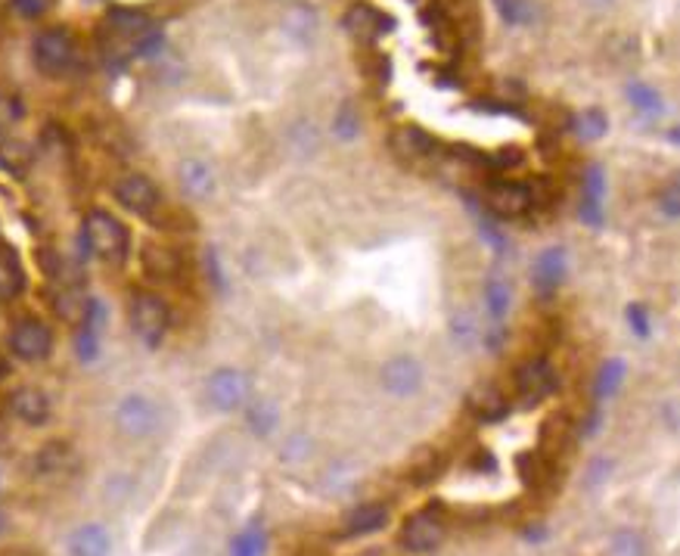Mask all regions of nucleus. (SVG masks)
I'll return each instance as SVG.
<instances>
[{
	"instance_id": "obj_1",
	"label": "nucleus",
	"mask_w": 680,
	"mask_h": 556,
	"mask_svg": "<svg viewBox=\"0 0 680 556\" xmlns=\"http://www.w3.org/2000/svg\"><path fill=\"white\" fill-rule=\"evenodd\" d=\"M82 243L94 258H100L106 265H124L131 252V233L116 215L90 211L82 225Z\"/></svg>"
},
{
	"instance_id": "obj_2",
	"label": "nucleus",
	"mask_w": 680,
	"mask_h": 556,
	"mask_svg": "<svg viewBox=\"0 0 680 556\" xmlns=\"http://www.w3.org/2000/svg\"><path fill=\"white\" fill-rule=\"evenodd\" d=\"M168 327H171V311L162 295L146 292V289L131 295V330L146 349H159Z\"/></svg>"
},
{
	"instance_id": "obj_3",
	"label": "nucleus",
	"mask_w": 680,
	"mask_h": 556,
	"mask_svg": "<svg viewBox=\"0 0 680 556\" xmlns=\"http://www.w3.org/2000/svg\"><path fill=\"white\" fill-rule=\"evenodd\" d=\"M32 60L47 78H60L65 72H72V65L78 60V47H75L72 32L69 28H44L32 44Z\"/></svg>"
},
{
	"instance_id": "obj_4",
	"label": "nucleus",
	"mask_w": 680,
	"mask_h": 556,
	"mask_svg": "<svg viewBox=\"0 0 680 556\" xmlns=\"http://www.w3.org/2000/svg\"><path fill=\"white\" fill-rule=\"evenodd\" d=\"M106 35H109V41H112V57L116 60H127V57H134V50H137V44L144 38L146 32H153L156 25L153 20L141 13V10H131V7H112L109 13H106Z\"/></svg>"
},
{
	"instance_id": "obj_5",
	"label": "nucleus",
	"mask_w": 680,
	"mask_h": 556,
	"mask_svg": "<svg viewBox=\"0 0 680 556\" xmlns=\"http://www.w3.org/2000/svg\"><path fill=\"white\" fill-rule=\"evenodd\" d=\"M159 423H162L159 404L153 398L141 395V391L124 395L119 408H116V426L124 438H149V435H156Z\"/></svg>"
},
{
	"instance_id": "obj_6",
	"label": "nucleus",
	"mask_w": 680,
	"mask_h": 556,
	"mask_svg": "<svg viewBox=\"0 0 680 556\" xmlns=\"http://www.w3.org/2000/svg\"><path fill=\"white\" fill-rule=\"evenodd\" d=\"M10 351L25 364H41L53 351V333L38 317H22L10 330Z\"/></svg>"
},
{
	"instance_id": "obj_7",
	"label": "nucleus",
	"mask_w": 680,
	"mask_h": 556,
	"mask_svg": "<svg viewBox=\"0 0 680 556\" xmlns=\"http://www.w3.org/2000/svg\"><path fill=\"white\" fill-rule=\"evenodd\" d=\"M206 395L215 411H240L252 395V379L236 367H218L208 376Z\"/></svg>"
},
{
	"instance_id": "obj_8",
	"label": "nucleus",
	"mask_w": 680,
	"mask_h": 556,
	"mask_svg": "<svg viewBox=\"0 0 680 556\" xmlns=\"http://www.w3.org/2000/svg\"><path fill=\"white\" fill-rule=\"evenodd\" d=\"M554 391H557V373L544 358H532L515 371V395L525 408H537Z\"/></svg>"
},
{
	"instance_id": "obj_9",
	"label": "nucleus",
	"mask_w": 680,
	"mask_h": 556,
	"mask_svg": "<svg viewBox=\"0 0 680 556\" xmlns=\"http://www.w3.org/2000/svg\"><path fill=\"white\" fill-rule=\"evenodd\" d=\"M485 206L495 218L513 221V218H525L532 211V193L525 184H513V181H497L485 190Z\"/></svg>"
},
{
	"instance_id": "obj_10",
	"label": "nucleus",
	"mask_w": 680,
	"mask_h": 556,
	"mask_svg": "<svg viewBox=\"0 0 680 556\" xmlns=\"http://www.w3.org/2000/svg\"><path fill=\"white\" fill-rule=\"evenodd\" d=\"M379 383L394 398H411L423 386V367H420V361L411 358V354H394L392 361L382 364Z\"/></svg>"
},
{
	"instance_id": "obj_11",
	"label": "nucleus",
	"mask_w": 680,
	"mask_h": 556,
	"mask_svg": "<svg viewBox=\"0 0 680 556\" xmlns=\"http://www.w3.org/2000/svg\"><path fill=\"white\" fill-rule=\"evenodd\" d=\"M401 544L411 554H433L445 544V522L435 513H413L401 529Z\"/></svg>"
},
{
	"instance_id": "obj_12",
	"label": "nucleus",
	"mask_w": 680,
	"mask_h": 556,
	"mask_svg": "<svg viewBox=\"0 0 680 556\" xmlns=\"http://www.w3.org/2000/svg\"><path fill=\"white\" fill-rule=\"evenodd\" d=\"M112 193H116L119 206L141 215V218H149L159 208V190L146 174H124L122 181L112 186Z\"/></svg>"
},
{
	"instance_id": "obj_13",
	"label": "nucleus",
	"mask_w": 680,
	"mask_h": 556,
	"mask_svg": "<svg viewBox=\"0 0 680 556\" xmlns=\"http://www.w3.org/2000/svg\"><path fill=\"white\" fill-rule=\"evenodd\" d=\"M342 25H345V32H349L351 38L373 44L392 32L394 20L386 16V13H379L371 3H354V7H349V13L342 16Z\"/></svg>"
},
{
	"instance_id": "obj_14",
	"label": "nucleus",
	"mask_w": 680,
	"mask_h": 556,
	"mask_svg": "<svg viewBox=\"0 0 680 556\" xmlns=\"http://www.w3.org/2000/svg\"><path fill=\"white\" fill-rule=\"evenodd\" d=\"M7 404H10V413L22 423H28V426H44L50 420V411H53L50 395L38 386H22L10 395Z\"/></svg>"
},
{
	"instance_id": "obj_15",
	"label": "nucleus",
	"mask_w": 680,
	"mask_h": 556,
	"mask_svg": "<svg viewBox=\"0 0 680 556\" xmlns=\"http://www.w3.org/2000/svg\"><path fill=\"white\" fill-rule=\"evenodd\" d=\"M566 274H569L566 249L550 246V249H544V252L535 258V265H532V283H535L537 292L550 295V292H557V289L562 287Z\"/></svg>"
},
{
	"instance_id": "obj_16",
	"label": "nucleus",
	"mask_w": 680,
	"mask_h": 556,
	"mask_svg": "<svg viewBox=\"0 0 680 556\" xmlns=\"http://www.w3.org/2000/svg\"><path fill=\"white\" fill-rule=\"evenodd\" d=\"M392 153L401 162H423L435 153V141L420 128V124H401L394 128L392 137H389Z\"/></svg>"
},
{
	"instance_id": "obj_17",
	"label": "nucleus",
	"mask_w": 680,
	"mask_h": 556,
	"mask_svg": "<svg viewBox=\"0 0 680 556\" xmlns=\"http://www.w3.org/2000/svg\"><path fill=\"white\" fill-rule=\"evenodd\" d=\"M466 408L473 413L475 420L482 423H497L510 413V404H507V395L491 386V383H478L466 395Z\"/></svg>"
},
{
	"instance_id": "obj_18",
	"label": "nucleus",
	"mask_w": 680,
	"mask_h": 556,
	"mask_svg": "<svg viewBox=\"0 0 680 556\" xmlns=\"http://www.w3.org/2000/svg\"><path fill=\"white\" fill-rule=\"evenodd\" d=\"M35 470L47 479H65V475L78 470V454L72 451V445H65V442H50L35 457Z\"/></svg>"
},
{
	"instance_id": "obj_19",
	"label": "nucleus",
	"mask_w": 680,
	"mask_h": 556,
	"mask_svg": "<svg viewBox=\"0 0 680 556\" xmlns=\"http://www.w3.org/2000/svg\"><path fill=\"white\" fill-rule=\"evenodd\" d=\"M386 522H389V507H386V504H379V500H367V504L351 507L349 513H345L342 529H345V535L349 537L373 535V532H379Z\"/></svg>"
},
{
	"instance_id": "obj_20",
	"label": "nucleus",
	"mask_w": 680,
	"mask_h": 556,
	"mask_svg": "<svg viewBox=\"0 0 680 556\" xmlns=\"http://www.w3.org/2000/svg\"><path fill=\"white\" fill-rule=\"evenodd\" d=\"M178 184L190 200H208L215 193V168L203 159H186L178 168Z\"/></svg>"
},
{
	"instance_id": "obj_21",
	"label": "nucleus",
	"mask_w": 680,
	"mask_h": 556,
	"mask_svg": "<svg viewBox=\"0 0 680 556\" xmlns=\"http://www.w3.org/2000/svg\"><path fill=\"white\" fill-rule=\"evenodd\" d=\"M65 547H69V556H109L112 554V537L104 525L90 522V525H78L65 541Z\"/></svg>"
},
{
	"instance_id": "obj_22",
	"label": "nucleus",
	"mask_w": 680,
	"mask_h": 556,
	"mask_svg": "<svg viewBox=\"0 0 680 556\" xmlns=\"http://www.w3.org/2000/svg\"><path fill=\"white\" fill-rule=\"evenodd\" d=\"M141 265H144L146 277H153V280H174L181 274V255L174 249L149 243L141 252Z\"/></svg>"
},
{
	"instance_id": "obj_23",
	"label": "nucleus",
	"mask_w": 680,
	"mask_h": 556,
	"mask_svg": "<svg viewBox=\"0 0 680 556\" xmlns=\"http://www.w3.org/2000/svg\"><path fill=\"white\" fill-rule=\"evenodd\" d=\"M569 131L575 134L581 144H597L606 137V131H609V119H606V112L597 109V106H587V109H581L572 116V122H569Z\"/></svg>"
},
{
	"instance_id": "obj_24",
	"label": "nucleus",
	"mask_w": 680,
	"mask_h": 556,
	"mask_svg": "<svg viewBox=\"0 0 680 556\" xmlns=\"http://www.w3.org/2000/svg\"><path fill=\"white\" fill-rule=\"evenodd\" d=\"M87 309H90V295H84L78 287H65L57 295V314H60L65 324L82 327L84 317H87Z\"/></svg>"
},
{
	"instance_id": "obj_25",
	"label": "nucleus",
	"mask_w": 680,
	"mask_h": 556,
	"mask_svg": "<svg viewBox=\"0 0 680 556\" xmlns=\"http://www.w3.org/2000/svg\"><path fill=\"white\" fill-rule=\"evenodd\" d=\"M22 289H25V270L10 252H0V302L20 299Z\"/></svg>"
},
{
	"instance_id": "obj_26",
	"label": "nucleus",
	"mask_w": 680,
	"mask_h": 556,
	"mask_svg": "<svg viewBox=\"0 0 680 556\" xmlns=\"http://www.w3.org/2000/svg\"><path fill=\"white\" fill-rule=\"evenodd\" d=\"M510 305H513V289L503 277H491L485 283V309L495 321H503L510 314Z\"/></svg>"
},
{
	"instance_id": "obj_27",
	"label": "nucleus",
	"mask_w": 680,
	"mask_h": 556,
	"mask_svg": "<svg viewBox=\"0 0 680 556\" xmlns=\"http://www.w3.org/2000/svg\"><path fill=\"white\" fill-rule=\"evenodd\" d=\"M624 373H628V367H624V361H621V358H609V361L599 367L597 386H594V395H597V401H609V398H612V395L621 389V383H624Z\"/></svg>"
},
{
	"instance_id": "obj_28",
	"label": "nucleus",
	"mask_w": 680,
	"mask_h": 556,
	"mask_svg": "<svg viewBox=\"0 0 680 556\" xmlns=\"http://www.w3.org/2000/svg\"><path fill=\"white\" fill-rule=\"evenodd\" d=\"M624 94H628V100H631V106L638 109L640 116H646V119H659L661 116V94L656 87H649V84L643 82H631Z\"/></svg>"
},
{
	"instance_id": "obj_29",
	"label": "nucleus",
	"mask_w": 680,
	"mask_h": 556,
	"mask_svg": "<svg viewBox=\"0 0 680 556\" xmlns=\"http://www.w3.org/2000/svg\"><path fill=\"white\" fill-rule=\"evenodd\" d=\"M283 28H287L292 38L305 41V38L314 35V28H317V13L311 7H305V3H295L287 16H283Z\"/></svg>"
},
{
	"instance_id": "obj_30",
	"label": "nucleus",
	"mask_w": 680,
	"mask_h": 556,
	"mask_svg": "<svg viewBox=\"0 0 680 556\" xmlns=\"http://www.w3.org/2000/svg\"><path fill=\"white\" fill-rule=\"evenodd\" d=\"M32 146L22 141H0V168L10 174H22L28 162H32Z\"/></svg>"
},
{
	"instance_id": "obj_31",
	"label": "nucleus",
	"mask_w": 680,
	"mask_h": 556,
	"mask_svg": "<svg viewBox=\"0 0 680 556\" xmlns=\"http://www.w3.org/2000/svg\"><path fill=\"white\" fill-rule=\"evenodd\" d=\"M497 16L513 25V28H522V25H532L535 22V3L532 0H495Z\"/></svg>"
},
{
	"instance_id": "obj_32",
	"label": "nucleus",
	"mask_w": 680,
	"mask_h": 556,
	"mask_svg": "<svg viewBox=\"0 0 680 556\" xmlns=\"http://www.w3.org/2000/svg\"><path fill=\"white\" fill-rule=\"evenodd\" d=\"M609 556H646V541L634 529H619L609 541Z\"/></svg>"
},
{
	"instance_id": "obj_33",
	"label": "nucleus",
	"mask_w": 680,
	"mask_h": 556,
	"mask_svg": "<svg viewBox=\"0 0 680 556\" xmlns=\"http://www.w3.org/2000/svg\"><path fill=\"white\" fill-rule=\"evenodd\" d=\"M277 420H280V413H277V408L270 401H255L252 411H248V426H252L255 435L274 433L277 430Z\"/></svg>"
},
{
	"instance_id": "obj_34",
	"label": "nucleus",
	"mask_w": 680,
	"mask_h": 556,
	"mask_svg": "<svg viewBox=\"0 0 680 556\" xmlns=\"http://www.w3.org/2000/svg\"><path fill=\"white\" fill-rule=\"evenodd\" d=\"M332 131H336V137H342V141H354V137L361 134L357 109L351 104L339 106V112H336V119H332Z\"/></svg>"
},
{
	"instance_id": "obj_35",
	"label": "nucleus",
	"mask_w": 680,
	"mask_h": 556,
	"mask_svg": "<svg viewBox=\"0 0 680 556\" xmlns=\"http://www.w3.org/2000/svg\"><path fill=\"white\" fill-rule=\"evenodd\" d=\"M515 467H519V475H522V482L525 485H541V479L547 475V463H544V457L541 454H519V460H515Z\"/></svg>"
},
{
	"instance_id": "obj_36",
	"label": "nucleus",
	"mask_w": 680,
	"mask_h": 556,
	"mask_svg": "<svg viewBox=\"0 0 680 556\" xmlns=\"http://www.w3.org/2000/svg\"><path fill=\"white\" fill-rule=\"evenodd\" d=\"M22 116H25V106H22L20 97L0 90V134L10 131V128H16L22 122Z\"/></svg>"
},
{
	"instance_id": "obj_37",
	"label": "nucleus",
	"mask_w": 680,
	"mask_h": 556,
	"mask_svg": "<svg viewBox=\"0 0 680 556\" xmlns=\"http://www.w3.org/2000/svg\"><path fill=\"white\" fill-rule=\"evenodd\" d=\"M75 349H78V358L82 361H97L100 354V330L97 327H78V336H75Z\"/></svg>"
},
{
	"instance_id": "obj_38",
	"label": "nucleus",
	"mask_w": 680,
	"mask_h": 556,
	"mask_svg": "<svg viewBox=\"0 0 680 556\" xmlns=\"http://www.w3.org/2000/svg\"><path fill=\"white\" fill-rule=\"evenodd\" d=\"M581 190H584V200L587 203H603V196H606V174H603V168H587V174L581 181Z\"/></svg>"
},
{
	"instance_id": "obj_39",
	"label": "nucleus",
	"mask_w": 680,
	"mask_h": 556,
	"mask_svg": "<svg viewBox=\"0 0 680 556\" xmlns=\"http://www.w3.org/2000/svg\"><path fill=\"white\" fill-rule=\"evenodd\" d=\"M624 317H628V327L638 333L640 339H643V336H649V311H646V305L631 302L628 311H624Z\"/></svg>"
},
{
	"instance_id": "obj_40",
	"label": "nucleus",
	"mask_w": 680,
	"mask_h": 556,
	"mask_svg": "<svg viewBox=\"0 0 680 556\" xmlns=\"http://www.w3.org/2000/svg\"><path fill=\"white\" fill-rule=\"evenodd\" d=\"M659 206L668 218H678L680 215V186L675 184V181H671V184L665 186V190L659 193Z\"/></svg>"
},
{
	"instance_id": "obj_41",
	"label": "nucleus",
	"mask_w": 680,
	"mask_h": 556,
	"mask_svg": "<svg viewBox=\"0 0 680 556\" xmlns=\"http://www.w3.org/2000/svg\"><path fill=\"white\" fill-rule=\"evenodd\" d=\"M13 10L25 16V20H38L47 10V0H13Z\"/></svg>"
},
{
	"instance_id": "obj_42",
	"label": "nucleus",
	"mask_w": 680,
	"mask_h": 556,
	"mask_svg": "<svg viewBox=\"0 0 680 556\" xmlns=\"http://www.w3.org/2000/svg\"><path fill=\"white\" fill-rule=\"evenodd\" d=\"M578 215H581V221H587L591 227H599L603 225V203H587V200H581V208H578Z\"/></svg>"
},
{
	"instance_id": "obj_43",
	"label": "nucleus",
	"mask_w": 680,
	"mask_h": 556,
	"mask_svg": "<svg viewBox=\"0 0 680 556\" xmlns=\"http://www.w3.org/2000/svg\"><path fill=\"white\" fill-rule=\"evenodd\" d=\"M488 162H491V166H500V168L519 166V162H522V153H519V149H500V153H495Z\"/></svg>"
},
{
	"instance_id": "obj_44",
	"label": "nucleus",
	"mask_w": 680,
	"mask_h": 556,
	"mask_svg": "<svg viewBox=\"0 0 680 556\" xmlns=\"http://www.w3.org/2000/svg\"><path fill=\"white\" fill-rule=\"evenodd\" d=\"M206 270H211V283L218 289H224V274L218 268V255L215 252H206Z\"/></svg>"
},
{
	"instance_id": "obj_45",
	"label": "nucleus",
	"mask_w": 680,
	"mask_h": 556,
	"mask_svg": "<svg viewBox=\"0 0 680 556\" xmlns=\"http://www.w3.org/2000/svg\"><path fill=\"white\" fill-rule=\"evenodd\" d=\"M581 3H584L587 10H597V13H603V10H612L619 0H581Z\"/></svg>"
},
{
	"instance_id": "obj_46",
	"label": "nucleus",
	"mask_w": 680,
	"mask_h": 556,
	"mask_svg": "<svg viewBox=\"0 0 680 556\" xmlns=\"http://www.w3.org/2000/svg\"><path fill=\"white\" fill-rule=\"evenodd\" d=\"M7 10H13V0H0V13H7Z\"/></svg>"
},
{
	"instance_id": "obj_47",
	"label": "nucleus",
	"mask_w": 680,
	"mask_h": 556,
	"mask_svg": "<svg viewBox=\"0 0 680 556\" xmlns=\"http://www.w3.org/2000/svg\"><path fill=\"white\" fill-rule=\"evenodd\" d=\"M357 556H379L376 551H364V554H357Z\"/></svg>"
},
{
	"instance_id": "obj_48",
	"label": "nucleus",
	"mask_w": 680,
	"mask_h": 556,
	"mask_svg": "<svg viewBox=\"0 0 680 556\" xmlns=\"http://www.w3.org/2000/svg\"><path fill=\"white\" fill-rule=\"evenodd\" d=\"M3 529H7V522H3V516H0V535H3Z\"/></svg>"
},
{
	"instance_id": "obj_49",
	"label": "nucleus",
	"mask_w": 680,
	"mask_h": 556,
	"mask_svg": "<svg viewBox=\"0 0 680 556\" xmlns=\"http://www.w3.org/2000/svg\"><path fill=\"white\" fill-rule=\"evenodd\" d=\"M3 371H7V364H3V358H0V376H3Z\"/></svg>"
}]
</instances>
